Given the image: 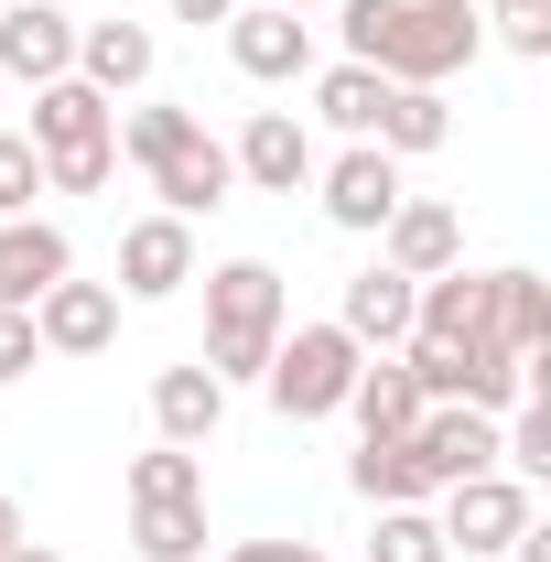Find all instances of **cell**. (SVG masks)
<instances>
[{
	"label": "cell",
	"mask_w": 551,
	"mask_h": 562,
	"mask_svg": "<svg viewBox=\"0 0 551 562\" xmlns=\"http://www.w3.org/2000/svg\"><path fill=\"white\" fill-rule=\"evenodd\" d=\"M120 151H131L140 173H151V195H162V216H216L227 195H238V162H227V140L195 120V109H120Z\"/></svg>",
	"instance_id": "1"
},
{
	"label": "cell",
	"mask_w": 551,
	"mask_h": 562,
	"mask_svg": "<svg viewBox=\"0 0 551 562\" xmlns=\"http://www.w3.org/2000/svg\"><path fill=\"white\" fill-rule=\"evenodd\" d=\"M206 281V379H260L271 368V347H281V325H292V281L271 271V260H216V271H195Z\"/></svg>",
	"instance_id": "2"
},
{
	"label": "cell",
	"mask_w": 551,
	"mask_h": 562,
	"mask_svg": "<svg viewBox=\"0 0 551 562\" xmlns=\"http://www.w3.org/2000/svg\"><path fill=\"white\" fill-rule=\"evenodd\" d=\"M33 151H44V195H98L120 173V98H98L87 76L33 87Z\"/></svg>",
	"instance_id": "3"
},
{
	"label": "cell",
	"mask_w": 551,
	"mask_h": 562,
	"mask_svg": "<svg viewBox=\"0 0 551 562\" xmlns=\"http://www.w3.org/2000/svg\"><path fill=\"white\" fill-rule=\"evenodd\" d=\"M357 368H368V347L325 314V325H281V347H271V368H260V390H271L281 422H336L346 390H357Z\"/></svg>",
	"instance_id": "4"
},
{
	"label": "cell",
	"mask_w": 551,
	"mask_h": 562,
	"mask_svg": "<svg viewBox=\"0 0 551 562\" xmlns=\"http://www.w3.org/2000/svg\"><path fill=\"white\" fill-rule=\"evenodd\" d=\"M476 55H486L476 0H401V22L379 44V76L390 87H443V76H465Z\"/></svg>",
	"instance_id": "5"
},
{
	"label": "cell",
	"mask_w": 551,
	"mask_h": 562,
	"mask_svg": "<svg viewBox=\"0 0 551 562\" xmlns=\"http://www.w3.org/2000/svg\"><path fill=\"white\" fill-rule=\"evenodd\" d=\"M541 508H530V476H465V487H443V508H432V530H443V552H465V562H486V552H508L519 530H530Z\"/></svg>",
	"instance_id": "6"
},
{
	"label": "cell",
	"mask_w": 551,
	"mask_h": 562,
	"mask_svg": "<svg viewBox=\"0 0 551 562\" xmlns=\"http://www.w3.org/2000/svg\"><path fill=\"white\" fill-rule=\"evenodd\" d=\"M314 195H325V216H336L346 238H379L390 206H401L412 184H401V162H390L379 140H346L336 162H314Z\"/></svg>",
	"instance_id": "7"
},
{
	"label": "cell",
	"mask_w": 551,
	"mask_h": 562,
	"mask_svg": "<svg viewBox=\"0 0 551 562\" xmlns=\"http://www.w3.org/2000/svg\"><path fill=\"white\" fill-rule=\"evenodd\" d=\"M227 66L249 76V87H292V76H314V22L303 11H271V0H238L227 22Z\"/></svg>",
	"instance_id": "8"
},
{
	"label": "cell",
	"mask_w": 551,
	"mask_h": 562,
	"mask_svg": "<svg viewBox=\"0 0 551 562\" xmlns=\"http://www.w3.org/2000/svg\"><path fill=\"white\" fill-rule=\"evenodd\" d=\"M227 162H238L249 195H303V184H314V131H303L292 109H249L238 140H227Z\"/></svg>",
	"instance_id": "9"
},
{
	"label": "cell",
	"mask_w": 551,
	"mask_h": 562,
	"mask_svg": "<svg viewBox=\"0 0 551 562\" xmlns=\"http://www.w3.org/2000/svg\"><path fill=\"white\" fill-rule=\"evenodd\" d=\"M184 281H195V227L162 216V206L131 216V227H120V281H109V292H131V303H173Z\"/></svg>",
	"instance_id": "10"
},
{
	"label": "cell",
	"mask_w": 551,
	"mask_h": 562,
	"mask_svg": "<svg viewBox=\"0 0 551 562\" xmlns=\"http://www.w3.org/2000/svg\"><path fill=\"white\" fill-rule=\"evenodd\" d=\"M412 454H421V476H432V497H443V487H465V476H497V412L432 401V412L412 422Z\"/></svg>",
	"instance_id": "11"
},
{
	"label": "cell",
	"mask_w": 551,
	"mask_h": 562,
	"mask_svg": "<svg viewBox=\"0 0 551 562\" xmlns=\"http://www.w3.org/2000/svg\"><path fill=\"white\" fill-rule=\"evenodd\" d=\"M33 336H44V357H109L120 347V292L66 271L44 303H33Z\"/></svg>",
	"instance_id": "12"
},
{
	"label": "cell",
	"mask_w": 551,
	"mask_h": 562,
	"mask_svg": "<svg viewBox=\"0 0 551 562\" xmlns=\"http://www.w3.org/2000/svg\"><path fill=\"white\" fill-rule=\"evenodd\" d=\"M379 260H390L401 281L454 271V260H465V216L443 206V195H401V206H390V227H379Z\"/></svg>",
	"instance_id": "13"
},
{
	"label": "cell",
	"mask_w": 551,
	"mask_h": 562,
	"mask_svg": "<svg viewBox=\"0 0 551 562\" xmlns=\"http://www.w3.org/2000/svg\"><path fill=\"white\" fill-rule=\"evenodd\" d=\"M66 271H76V249L55 216H0V314H33Z\"/></svg>",
	"instance_id": "14"
},
{
	"label": "cell",
	"mask_w": 551,
	"mask_h": 562,
	"mask_svg": "<svg viewBox=\"0 0 551 562\" xmlns=\"http://www.w3.org/2000/svg\"><path fill=\"white\" fill-rule=\"evenodd\" d=\"M0 76H22V87L76 76V11H55V0H11V11H0Z\"/></svg>",
	"instance_id": "15"
},
{
	"label": "cell",
	"mask_w": 551,
	"mask_h": 562,
	"mask_svg": "<svg viewBox=\"0 0 551 562\" xmlns=\"http://www.w3.org/2000/svg\"><path fill=\"white\" fill-rule=\"evenodd\" d=\"M151 66H162L151 22H76V76H87L98 98H140Z\"/></svg>",
	"instance_id": "16"
},
{
	"label": "cell",
	"mask_w": 551,
	"mask_h": 562,
	"mask_svg": "<svg viewBox=\"0 0 551 562\" xmlns=\"http://www.w3.org/2000/svg\"><path fill=\"white\" fill-rule=\"evenodd\" d=\"M412 336L421 347H476L486 336V271H432V281H412Z\"/></svg>",
	"instance_id": "17"
},
{
	"label": "cell",
	"mask_w": 551,
	"mask_h": 562,
	"mask_svg": "<svg viewBox=\"0 0 551 562\" xmlns=\"http://www.w3.org/2000/svg\"><path fill=\"white\" fill-rule=\"evenodd\" d=\"M216 422H227V379H206L195 357L184 368H151V432L162 443H216Z\"/></svg>",
	"instance_id": "18"
},
{
	"label": "cell",
	"mask_w": 551,
	"mask_h": 562,
	"mask_svg": "<svg viewBox=\"0 0 551 562\" xmlns=\"http://www.w3.org/2000/svg\"><path fill=\"white\" fill-rule=\"evenodd\" d=\"M486 347L551 357V281L541 271H486Z\"/></svg>",
	"instance_id": "19"
},
{
	"label": "cell",
	"mask_w": 551,
	"mask_h": 562,
	"mask_svg": "<svg viewBox=\"0 0 551 562\" xmlns=\"http://www.w3.org/2000/svg\"><path fill=\"white\" fill-rule=\"evenodd\" d=\"M336 325H346L368 357L412 347V281L390 271V260H379V271H357V281H346V303H336Z\"/></svg>",
	"instance_id": "20"
},
{
	"label": "cell",
	"mask_w": 551,
	"mask_h": 562,
	"mask_svg": "<svg viewBox=\"0 0 551 562\" xmlns=\"http://www.w3.org/2000/svg\"><path fill=\"white\" fill-rule=\"evenodd\" d=\"M346 487L368 497V508H421L432 476H421L412 432H357V465H346Z\"/></svg>",
	"instance_id": "21"
},
{
	"label": "cell",
	"mask_w": 551,
	"mask_h": 562,
	"mask_svg": "<svg viewBox=\"0 0 551 562\" xmlns=\"http://www.w3.org/2000/svg\"><path fill=\"white\" fill-rule=\"evenodd\" d=\"M346 412H357V432H412V422L432 412V401H421V379L401 368V347H390V357H368V368H357Z\"/></svg>",
	"instance_id": "22"
},
{
	"label": "cell",
	"mask_w": 551,
	"mask_h": 562,
	"mask_svg": "<svg viewBox=\"0 0 551 562\" xmlns=\"http://www.w3.org/2000/svg\"><path fill=\"white\" fill-rule=\"evenodd\" d=\"M140 562H206V497H131Z\"/></svg>",
	"instance_id": "23"
},
{
	"label": "cell",
	"mask_w": 551,
	"mask_h": 562,
	"mask_svg": "<svg viewBox=\"0 0 551 562\" xmlns=\"http://www.w3.org/2000/svg\"><path fill=\"white\" fill-rule=\"evenodd\" d=\"M379 151L390 162H421V151H443L454 140V109H443V87H390V109H379Z\"/></svg>",
	"instance_id": "24"
},
{
	"label": "cell",
	"mask_w": 551,
	"mask_h": 562,
	"mask_svg": "<svg viewBox=\"0 0 551 562\" xmlns=\"http://www.w3.org/2000/svg\"><path fill=\"white\" fill-rule=\"evenodd\" d=\"M379 109H390V76H379V66H325V76H314V120H325V131L368 140Z\"/></svg>",
	"instance_id": "25"
},
{
	"label": "cell",
	"mask_w": 551,
	"mask_h": 562,
	"mask_svg": "<svg viewBox=\"0 0 551 562\" xmlns=\"http://www.w3.org/2000/svg\"><path fill=\"white\" fill-rule=\"evenodd\" d=\"M368 562H454V552H443L432 508H379V530H368Z\"/></svg>",
	"instance_id": "26"
},
{
	"label": "cell",
	"mask_w": 551,
	"mask_h": 562,
	"mask_svg": "<svg viewBox=\"0 0 551 562\" xmlns=\"http://www.w3.org/2000/svg\"><path fill=\"white\" fill-rule=\"evenodd\" d=\"M131 497H206L195 443H151V454H131Z\"/></svg>",
	"instance_id": "27"
},
{
	"label": "cell",
	"mask_w": 551,
	"mask_h": 562,
	"mask_svg": "<svg viewBox=\"0 0 551 562\" xmlns=\"http://www.w3.org/2000/svg\"><path fill=\"white\" fill-rule=\"evenodd\" d=\"M476 22L497 33V44H508V55H530V66L551 55V0H486Z\"/></svg>",
	"instance_id": "28"
},
{
	"label": "cell",
	"mask_w": 551,
	"mask_h": 562,
	"mask_svg": "<svg viewBox=\"0 0 551 562\" xmlns=\"http://www.w3.org/2000/svg\"><path fill=\"white\" fill-rule=\"evenodd\" d=\"M390 22H401V0H336L346 66H379V44H390Z\"/></svg>",
	"instance_id": "29"
},
{
	"label": "cell",
	"mask_w": 551,
	"mask_h": 562,
	"mask_svg": "<svg viewBox=\"0 0 551 562\" xmlns=\"http://www.w3.org/2000/svg\"><path fill=\"white\" fill-rule=\"evenodd\" d=\"M33 195H44V151L22 131H0V216H33Z\"/></svg>",
	"instance_id": "30"
},
{
	"label": "cell",
	"mask_w": 551,
	"mask_h": 562,
	"mask_svg": "<svg viewBox=\"0 0 551 562\" xmlns=\"http://www.w3.org/2000/svg\"><path fill=\"white\" fill-rule=\"evenodd\" d=\"M44 368V336H33V314H0V390L11 379H33Z\"/></svg>",
	"instance_id": "31"
},
{
	"label": "cell",
	"mask_w": 551,
	"mask_h": 562,
	"mask_svg": "<svg viewBox=\"0 0 551 562\" xmlns=\"http://www.w3.org/2000/svg\"><path fill=\"white\" fill-rule=\"evenodd\" d=\"M227 562H325V552H314V541H238Z\"/></svg>",
	"instance_id": "32"
},
{
	"label": "cell",
	"mask_w": 551,
	"mask_h": 562,
	"mask_svg": "<svg viewBox=\"0 0 551 562\" xmlns=\"http://www.w3.org/2000/svg\"><path fill=\"white\" fill-rule=\"evenodd\" d=\"M162 11H173V22H195V33H206V22H227V11H238V0H162Z\"/></svg>",
	"instance_id": "33"
},
{
	"label": "cell",
	"mask_w": 551,
	"mask_h": 562,
	"mask_svg": "<svg viewBox=\"0 0 551 562\" xmlns=\"http://www.w3.org/2000/svg\"><path fill=\"white\" fill-rule=\"evenodd\" d=\"M508 562H551V530H541V519H530V530L508 541Z\"/></svg>",
	"instance_id": "34"
},
{
	"label": "cell",
	"mask_w": 551,
	"mask_h": 562,
	"mask_svg": "<svg viewBox=\"0 0 551 562\" xmlns=\"http://www.w3.org/2000/svg\"><path fill=\"white\" fill-rule=\"evenodd\" d=\"M0 562H66V552H55V541H11Z\"/></svg>",
	"instance_id": "35"
},
{
	"label": "cell",
	"mask_w": 551,
	"mask_h": 562,
	"mask_svg": "<svg viewBox=\"0 0 551 562\" xmlns=\"http://www.w3.org/2000/svg\"><path fill=\"white\" fill-rule=\"evenodd\" d=\"M11 541H33V530H22V508H11V497H0V552H11Z\"/></svg>",
	"instance_id": "36"
},
{
	"label": "cell",
	"mask_w": 551,
	"mask_h": 562,
	"mask_svg": "<svg viewBox=\"0 0 551 562\" xmlns=\"http://www.w3.org/2000/svg\"><path fill=\"white\" fill-rule=\"evenodd\" d=\"M271 11H314V0H271Z\"/></svg>",
	"instance_id": "37"
}]
</instances>
